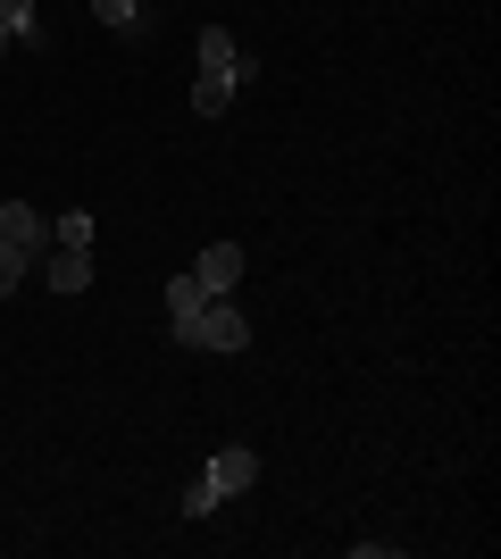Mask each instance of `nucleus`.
Wrapping results in <instances>:
<instances>
[{
    "label": "nucleus",
    "mask_w": 501,
    "mask_h": 559,
    "mask_svg": "<svg viewBox=\"0 0 501 559\" xmlns=\"http://www.w3.org/2000/svg\"><path fill=\"white\" fill-rule=\"evenodd\" d=\"M242 75H251L242 43L226 34V25H210V34H201V75H192V109L226 117V109H235V93H242Z\"/></svg>",
    "instance_id": "nucleus-1"
},
{
    "label": "nucleus",
    "mask_w": 501,
    "mask_h": 559,
    "mask_svg": "<svg viewBox=\"0 0 501 559\" xmlns=\"http://www.w3.org/2000/svg\"><path fill=\"white\" fill-rule=\"evenodd\" d=\"M251 485H260V451H251V443L210 451V467L184 485V518H210L217 501H235V492H251Z\"/></svg>",
    "instance_id": "nucleus-2"
},
{
    "label": "nucleus",
    "mask_w": 501,
    "mask_h": 559,
    "mask_svg": "<svg viewBox=\"0 0 501 559\" xmlns=\"http://www.w3.org/2000/svg\"><path fill=\"white\" fill-rule=\"evenodd\" d=\"M167 326H176V343H192V350H217V359L251 343V318H242V309L226 301V293H201V301H192L184 318H167Z\"/></svg>",
    "instance_id": "nucleus-3"
},
{
    "label": "nucleus",
    "mask_w": 501,
    "mask_h": 559,
    "mask_svg": "<svg viewBox=\"0 0 501 559\" xmlns=\"http://www.w3.org/2000/svg\"><path fill=\"white\" fill-rule=\"evenodd\" d=\"M0 242L25 251V259H43L50 251V217L34 210V201H0Z\"/></svg>",
    "instance_id": "nucleus-4"
},
{
    "label": "nucleus",
    "mask_w": 501,
    "mask_h": 559,
    "mask_svg": "<svg viewBox=\"0 0 501 559\" xmlns=\"http://www.w3.org/2000/svg\"><path fill=\"white\" fill-rule=\"evenodd\" d=\"M192 276H201V293H235L242 284V242H210V251L192 259Z\"/></svg>",
    "instance_id": "nucleus-5"
},
{
    "label": "nucleus",
    "mask_w": 501,
    "mask_h": 559,
    "mask_svg": "<svg viewBox=\"0 0 501 559\" xmlns=\"http://www.w3.org/2000/svg\"><path fill=\"white\" fill-rule=\"evenodd\" d=\"M34 267L50 276V293H84V284H93V251H59V242H50Z\"/></svg>",
    "instance_id": "nucleus-6"
},
{
    "label": "nucleus",
    "mask_w": 501,
    "mask_h": 559,
    "mask_svg": "<svg viewBox=\"0 0 501 559\" xmlns=\"http://www.w3.org/2000/svg\"><path fill=\"white\" fill-rule=\"evenodd\" d=\"M93 210H68V217H50V242H59V251H93Z\"/></svg>",
    "instance_id": "nucleus-7"
},
{
    "label": "nucleus",
    "mask_w": 501,
    "mask_h": 559,
    "mask_svg": "<svg viewBox=\"0 0 501 559\" xmlns=\"http://www.w3.org/2000/svg\"><path fill=\"white\" fill-rule=\"evenodd\" d=\"M93 17L109 25V34H134V25H143V0H93Z\"/></svg>",
    "instance_id": "nucleus-8"
},
{
    "label": "nucleus",
    "mask_w": 501,
    "mask_h": 559,
    "mask_svg": "<svg viewBox=\"0 0 501 559\" xmlns=\"http://www.w3.org/2000/svg\"><path fill=\"white\" fill-rule=\"evenodd\" d=\"M0 25H9L17 43H34V34H43V25H34V0H0Z\"/></svg>",
    "instance_id": "nucleus-9"
},
{
    "label": "nucleus",
    "mask_w": 501,
    "mask_h": 559,
    "mask_svg": "<svg viewBox=\"0 0 501 559\" xmlns=\"http://www.w3.org/2000/svg\"><path fill=\"white\" fill-rule=\"evenodd\" d=\"M192 301H201V276H192V267H184V276H167V318H184Z\"/></svg>",
    "instance_id": "nucleus-10"
},
{
    "label": "nucleus",
    "mask_w": 501,
    "mask_h": 559,
    "mask_svg": "<svg viewBox=\"0 0 501 559\" xmlns=\"http://www.w3.org/2000/svg\"><path fill=\"white\" fill-rule=\"evenodd\" d=\"M25 267H34V259H25V251H9V242H0V301L17 293V276H25Z\"/></svg>",
    "instance_id": "nucleus-11"
},
{
    "label": "nucleus",
    "mask_w": 501,
    "mask_h": 559,
    "mask_svg": "<svg viewBox=\"0 0 501 559\" xmlns=\"http://www.w3.org/2000/svg\"><path fill=\"white\" fill-rule=\"evenodd\" d=\"M9 50H17V34H9V25H0V59H9Z\"/></svg>",
    "instance_id": "nucleus-12"
}]
</instances>
